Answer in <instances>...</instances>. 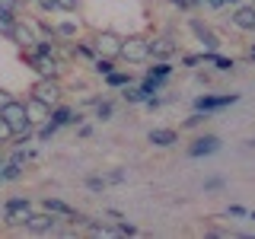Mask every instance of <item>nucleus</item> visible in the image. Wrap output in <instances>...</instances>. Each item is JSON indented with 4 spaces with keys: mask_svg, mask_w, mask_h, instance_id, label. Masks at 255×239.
Segmentation results:
<instances>
[{
    "mask_svg": "<svg viewBox=\"0 0 255 239\" xmlns=\"http://www.w3.org/2000/svg\"><path fill=\"white\" fill-rule=\"evenodd\" d=\"M32 96L35 99H42L45 106H58V99H61V83H58V77H42L35 86H32Z\"/></svg>",
    "mask_w": 255,
    "mask_h": 239,
    "instance_id": "f257e3e1",
    "label": "nucleus"
},
{
    "mask_svg": "<svg viewBox=\"0 0 255 239\" xmlns=\"http://www.w3.org/2000/svg\"><path fill=\"white\" fill-rule=\"evenodd\" d=\"M29 64H32V70H38L42 77H58L61 74V64L54 58V51H29Z\"/></svg>",
    "mask_w": 255,
    "mask_h": 239,
    "instance_id": "f03ea898",
    "label": "nucleus"
},
{
    "mask_svg": "<svg viewBox=\"0 0 255 239\" xmlns=\"http://www.w3.org/2000/svg\"><path fill=\"white\" fill-rule=\"evenodd\" d=\"M122 58H128V61H147V58H150V42H147V38H140V35L125 38Z\"/></svg>",
    "mask_w": 255,
    "mask_h": 239,
    "instance_id": "7ed1b4c3",
    "label": "nucleus"
},
{
    "mask_svg": "<svg viewBox=\"0 0 255 239\" xmlns=\"http://www.w3.org/2000/svg\"><path fill=\"white\" fill-rule=\"evenodd\" d=\"M122 45L125 38H118L115 32H99L96 35V51L106 54V58H122Z\"/></svg>",
    "mask_w": 255,
    "mask_h": 239,
    "instance_id": "20e7f679",
    "label": "nucleus"
},
{
    "mask_svg": "<svg viewBox=\"0 0 255 239\" xmlns=\"http://www.w3.org/2000/svg\"><path fill=\"white\" fill-rule=\"evenodd\" d=\"M188 26H191V32L198 35V42H201L207 51H217V48H220V35H217V32H214L211 26H204L201 19H191Z\"/></svg>",
    "mask_w": 255,
    "mask_h": 239,
    "instance_id": "39448f33",
    "label": "nucleus"
},
{
    "mask_svg": "<svg viewBox=\"0 0 255 239\" xmlns=\"http://www.w3.org/2000/svg\"><path fill=\"white\" fill-rule=\"evenodd\" d=\"M26 227L32 230V233H54V227H58V214L45 211V214H32Z\"/></svg>",
    "mask_w": 255,
    "mask_h": 239,
    "instance_id": "423d86ee",
    "label": "nucleus"
},
{
    "mask_svg": "<svg viewBox=\"0 0 255 239\" xmlns=\"http://www.w3.org/2000/svg\"><path fill=\"white\" fill-rule=\"evenodd\" d=\"M239 96H201V99L195 102L198 112H214V109H223V106H233Z\"/></svg>",
    "mask_w": 255,
    "mask_h": 239,
    "instance_id": "0eeeda50",
    "label": "nucleus"
},
{
    "mask_svg": "<svg viewBox=\"0 0 255 239\" xmlns=\"http://www.w3.org/2000/svg\"><path fill=\"white\" fill-rule=\"evenodd\" d=\"M233 26L243 29V32H255V6H236Z\"/></svg>",
    "mask_w": 255,
    "mask_h": 239,
    "instance_id": "6e6552de",
    "label": "nucleus"
},
{
    "mask_svg": "<svg viewBox=\"0 0 255 239\" xmlns=\"http://www.w3.org/2000/svg\"><path fill=\"white\" fill-rule=\"evenodd\" d=\"M13 42H16V45H22V48H35V45H38L35 29H32L29 22H16V29H13Z\"/></svg>",
    "mask_w": 255,
    "mask_h": 239,
    "instance_id": "1a4fd4ad",
    "label": "nucleus"
},
{
    "mask_svg": "<svg viewBox=\"0 0 255 239\" xmlns=\"http://www.w3.org/2000/svg\"><path fill=\"white\" fill-rule=\"evenodd\" d=\"M172 54H175V42H172V38H153V42H150V58L166 61V58H172Z\"/></svg>",
    "mask_w": 255,
    "mask_h": 239,
    "instance_id": "9d476101",
    "label": "nucleus"
},
{
    "mask_svg": "<svg viewBox=\"0 0 255 239\" xmlns=\"http://www.w3.org/2000/svg\"><path fill=\"white\" fill-rule=\"evenodd\" d=\"M175 140H179V134H175L172 127H153V131H150V143H153V147H172Z\"/></svg>",
    "mask_w": 255,
    "mask_h": 239,
    "instance_id": "9b49d317",
    "label": "nucleus"
},
{
    "mask_svg": "<svg viewBox=\"0 0 255 239\" xmlns=\"http://www.w3.org/2000/svg\"><path fill=\"white\" fill-rule=\"evenodd\" d=\"M45 211L58 214V217H70V220H77V211H74V207H70L67 201H61V198H45Z\"/></svg>",
    "mask_w": 255,
    "mask_h": 239,
    "instance_id": "f8f14e48",
    "label": "nucleus"
},
{
    "mask_svg": "<svg viewBox=\"0 0 255 239\" xmlns=\"http://www.w3.org/2000/svg\"><path fill=\"white\" fill-rule=\"evenodd\" d=\"M26 109H29V121H45L48 112H51V106H45L42 99H35V96L26 102Z\"/></svg>",
    "mask_w": 255,
    "mask_h": 239,
    "instance_id": "ddd939ff",
    "label": "nucleus"
},
{
    "mask_svg": "<svg viewBox=\"0 0 255 239\" xmlns=\"http://www.w3.org/2000/svg\"><path fill=\"white\" fill-rule=\"evenodd\" d=\"M217 147H220V140H217V137H201V140L191 143L188 153H191V156H204V153H214Z\"/></svg>",
    "mask_w": 255,
    "mask_h": 239,
    "instance_id": "4468645a",
    "label": "nucleus"
},
{
    "mask_svg": "<svg viewBox=\"0 0 255 239\" xmlns=\"http://www.w3.org/2000/svg\"><path fill=\"white\" fill-rule=\"evenodd\" d=\"M54 32H58V38H77V35H80V22L64 19V22H58V26H54Z\"/></svg>",
    "mask_w": 255,
    "mask_h": 239,
    "instance_id": "2eb2a0df",
    "label": "nucleus"
},
{
    "mask_svg": "<svg viewBox=\"0 0 255 239\" xmlns=\"http://www.w3.org/2000/svg\"><path fill=\"white\" fill-rule=\"evenodd\" d=\"M77 118H80V115H74L70 109H51V118H48V121L61 127V124H70V121H77Z\"/></svg>",
    "mask_w": 255,
    "mask_h": 239,
    "instance_id": "dca6fc26",
    "label": "nucleus"
},
{
    "mask_svg": "<svg viewBox=\"0 0 255 239\" xmlns=\"http://www.w3.org/2000/svg\"><path fill=\"white\" fill-rule=\"evenodd\" d=\"M6 214V223L10 227H22V223H29L32 217V207H22V211H3Z\"/></svg>",
    "mask_w": 255,
    "mask_h": 239,
    "instance_id": "f3484780",
    "label": "nucleus"
},
{
    "mask_svg": "<svg viewBox=\"0 0 255 239\" xmlns=\"http://www.w3.org/2000/svg\"><path fill=\"white\" fill-rule=\"evenodd\" d=\"M204 61H207V64H214L217 70H233V67H236V64L230 61V58H220L217 51H204Z\"/></svg>",
    "mask_w": 255,
    "mask_h": 239,
    "instance_id": "a211bd4d",
    "label": "nucleus"
},
{
    "mask_svg": "<svg viewBox=\"0 0 255 239\" xmlns=\"http://www.w3.org/2000/svg\"><path fill=\"white\" fill-rule=\"evenodd\" d=\"M13 134H16V124H10L3 115H0V143H3V140H10Z\"/></svg>",
    "mask_w": 255,
    "mask_h": 239,
    "instance_id": "6ab92c4d",
    "label": "nucleus"
},
{
    "mask_svg": "<svg viewBox=\"0 0 255 239\" xmlns=\"http://www.w3.org/2000/svg\"><path fill=\"white\" fill-rule=\"evenodd\" d=\"M169 74H172V67H169V64H166V61H159L156 67H150V77H156V80H166Z\"/></svg>",
    "mask_w": 255,
    "mask_h": 239,
    "instance_id": "aec40b11",
    "label": "nucleus"
},
{
    "mask_svg": "<svg viewBox=\"0 0 255 239\" xmlns=\"http://www.w3.org/2000/svg\"><path fill=\"white\" fill-rule=\"evenodd\" d=\"M96 74H102V77H109L112 74V70H115V64H112V58H99V61H96Z\"/></svg>",
    "mask_w": 255,
    "mask_h": 239,
    "instance_id": "412c9836",
    "label": "nucleus"
},
{
    "mask_svg": "<svg viewBox=\"0 0 255 239\" xmlns=\"http://www.w3.org/2000/svg\"><path fill=\"white\" fill-rule=\"evenodd\" d=\"M106 80H109V86H128V83H131V77H128V74H118V70H112Z\"/></svg>",
    "mask_w": 255,
    "mask_h": 239,
    "instance_id": "4be33fe9",
    "label": "nucleus"
},
{
    "mask_svg": "<svg viewBox=\"0 0 255 239\" xmlns=\"http://www.w3.org/2000/svg\"><path fill=\"white\" fill-rule=\"evenodd\" d=\"M22 207H29L26 198H10V201L3 204V211H22Z\"/></svg>",
    "mask_w": 255,
    "mask_h": 239,
    "instance_id": "5701e85b",
    "label": "nucleus"
},
{
    "mask_svg": "<svg viewBox=\"0 0 255 239\" xmlns=\"http://www.w3.org/2000/svg\"><path fill=\"white\" fill-rule=\"evenodd\" d=\"M96 118H102V121L112 118V102H99V106H96Z\"/></svg>",
    "mask_w": 255,
    "mask_h": 239,
    "instance_id": "b1692460",
    "label": "nucleus"
},
{
    "mask_svg": "<svg viewBox=\"0 0 255 239\" xmlns=\"http://www.w3.org/2000/svg\"><path fill=\"white\" fill-rule=\"evenodd\" d=\"M77 6H80V0H58V10L64 13H77Z\"/></svg>",
    "mask_w": 255,
    "mask_h": 239,
    "instance_id": "393cba45",
    "label": "nucleus"
},
{
    "mask_svg": "<svg viewBox=\"0 0 255 239\" xmlns=\"http://www.w3.org/2000/svg\"><path fill=\"white\" fill-rule=\"evenodd\" d=\"M35 3L42 6L45 13H54V10H58V0H35Z\"/></svg>",
    "mask_w": 255,
    "mask_h": 239,
    "instance_id": "a878e982",
    "label": "nucleus"
},
{
    "mask_svg": "<svg viewBox=\"0 0 255 239\" xmlns=\"http://www.w3.org/2000/svg\"><path fill=\"white\" fill-rule=\"evenodd\" d=\"M125 179H128L125 172H109V175H106V182H112V185H122Z\"/></svg>",
    "mask_w": 255,
    "mask_h": 239,
    "instance_id": "bb28decb",
    "label": "nucleus"
},
{
    "mask_svg": "<svg viewBox=\"0 0 255 239\" xmlns=\"http://www.w3.org/2000/svg\"><path fill=\"white\" fill-rule=\"evenodd\" d=\"M16 6H19V0H0V10L6 13H16Z\"/></svg>",
    "mask_w": 255,
    "mask_h": 239,
    "instance_id": "cd10ccee",
    "label": "nucleus"
},
{
    "mask_svg": "<svg viewBox=\"0 0 255 239\" xmlns=\"http://www.w3.org/2000/svg\"><path fill=\"white\" fill-rule=\"evenodd\" d=\"M102 185H106V179H86V188H93V191H99Z\"/></svg>",
    "mask_w": 255,
    "mask_h": 239,
    "instance_id": "c85d7f7f",
    "label": "nucleus"
},
{
    "mask_svg": "<svg viewBox=\"0 0 255 239\" xmlns=\"http://www.w3.org/2000/svg\"><path fill=\"white\" fill-rule=\"evenodd\" d=\"M77 54H83V58H93V48H86V45H77Z\"/></svg>",
    "mask_w": 255,
    "mask_h": 239,
    "instance_id": "c756f323",
    "label": "nucleus"
},
{
    "mask_svg": "<svg viewBox=\"0 0 255 239\" xmlns=\"http://www.w3.org/2000/svg\"><path fill=\"white\" fill-rule=\"evenodd\" d=\"M201 121H204V118H201V115H191V118H188V121H185V127H195V124H201Z\"/></svg>",
    "mask_w": 255,
    "mask_h": 239,
    "instance_id": "7c9ffc66",
    "label": "nucleus"
},
{
    "mask_svg": "<svg viewBox=\"0 0 255 239\" xmlns=\"http://www.w3.org/2000/svg\"><path fill=\"white\" fill-rule=\"evenodd\" d=\"M172 3H175V6H182V10H188V6H191V3H198V0H172Z\"/></svg>",
    "mask_w": 255,
    "mask_h": 239,
    "instance_id": "2f4dec72",
    "label": "nucleus"
},
{
    "mask_svg": "<svg viewBox=\"0 0 255 239\" xmlns=\"http://www.w3.org/2000/svg\"><path fill=\"white\" fill-rule=\"evenodd\" d=\"M3 102H10V96H6V90H0V106H3Z\"/></svg>",
    "mask_w": 255,
    "mask_h": 239,
    "instance_id": "473e14b6",
    "label": "nucleus"
},
{
    "mask_svg": "<svg viewBox=\"0 0 255 239\" xmlns=\"http://www.w3.org/2000/svg\"><path fill=\"white\" fill-rule=\"evenodd\" d=\"M207 3H211V6H223V0H207Z\"/></svg>",
    "mask_w": 255,
    "mask_h": 239,
    "instance_id": "72a5a7b5",
    "label": "nucleus"
},
{
    "mask_svg": "<svg viewBox=\"0 0 255 239\" xmlns=\"http://www.w3.org/2000/svg\"><path fill=\"white\" fill-rule=\"evenodd\" d=\"M223 3H239V0H223Z\"/></svg>",
    "mask_w": 255,
    "mask_h": 239,
    "instance_id": "f704fd0d",
    "label": "nucleus"
},
{
    "mask_svg": "<svg viewBox=\"0 0 255 239\" xmlns=\"http://www.w3.org/2000/svg\"><path fill=\"white\" fill-rule=\"evenodd\" d=\"M249 54H252V58H255V45H252V51H249Z\"/></svg>",
    "mask_w": 255,
    "mask_h": 239,
    "instance_id": "c9c22d12",
    "label": "nucleus"
},
{
    "mask_svg": "<svg viewBox=\"0 0 255 239\" xmlns=\"http://www.w3.org/2000/svg\"><path fill=\"white\" fill-rule=\"evenodd\" d=\"M19 3H29V0H19Z\"/></svg>",
    "mask_w": 255,
    "mask_h": 239,
    "instance_id": "e433bc0d",
    "label": "nucleus"
},
{
    "mask_svg": "<svg viewBox=\"0 0 255 239\" xmlns=\"http://www.w3.org/2000/svg\"><path fill=\"white\" fill-rule=\"evenodd\" d=\"M252 147H255V140H252Z\"/></svg>",
    "mask_w": 255,
    "mask_h": 239,
    "instance_id": "4c0bfd02",
    "label": "nucleus"
}]
</instances>
